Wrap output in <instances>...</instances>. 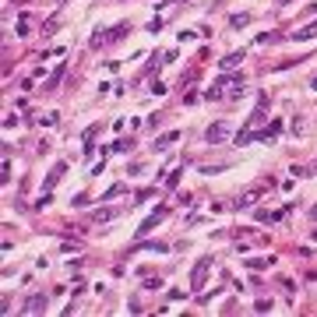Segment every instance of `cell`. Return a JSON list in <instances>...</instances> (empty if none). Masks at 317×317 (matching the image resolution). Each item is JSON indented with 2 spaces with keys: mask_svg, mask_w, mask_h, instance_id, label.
Segmentation results:
<instances>
[{
  "mask_svg": "<svg viewBox=\"0 0 317 317\" xmlns=\"http://www.w3.org/2000/svg\"><path fill=\"white\" fill-rule=\"evenodd\" d=\"M208 268H212V257H201V261L194 264V271H190V289H194V293H201V289H205Z\"/></svg>",
  "mask_w": 317,
  "mask_h": 317,
  "instance_id": "6da1fadb",
  "label": "cell"
},
{
  "mask_svg": "<svg viewBox=\"0 0 317 317\" xmlns=\"http://www.w3.org/2000/svg\"><path fill=\"white\" fill-rule=\"evenodd\" d=\"M127 28H131V25H124V21L113 25V28H102V32H95L92 43H95V46H109V43H116V35H127Z\"/></svg>",
  "mask_w": 317,
  "mask_h": 317,
  "instance_id": "7a4b0ae2",
  "label": "cell"
},
{
  "mask_svg": "<svg viewBox=\"0 0 317 317\" xmlns=\"http://www.w3.org/2000/svg\"><path fill=\"white\" fill-rule=\"evenodd\" d=\"M166 215H169V208H166V205H158V212H152V215H148V219H145V222L138 226V236H145V233H152V229H155L158 222H162Z\"/></svg>",
  "mask_w": 317,
  "mask_h": 317,
  "instance_id": "3957f363",
  "label": "cell"
},
{
  "mask_svg": "<svg viewBox=\"0 0 317 317\" xmlns=\"http://www.w3.org/2000/svg\"><path fill=\"white\" fill-rule=\"evenodd\" d=\"M264 190H268V187H250V190H243L240 197H236V208H250V205H257Z\"/></svg>",
  "mask_w": 317,
  "mask_h": 317,
  "instance_id": "277c9868",
  "label": "cell"
},
{
  "mask_svg": "<svg viewBox=\"0 0 317 317\" xmlns=\"http://www.w3.org/2000/svg\"><path fill=\"white\" fill-rule=\"evenodd\" d=\"M39 310H46V296L43 293H35V296H28L21 303V314H39Z\"/></svg>",
  "mask_w": 317,
  "mask_h": 317,
  "instance_id": "5b68a950",
  "label": "cell"
},
{
  "mask_svg": "<svg viewBox=\"0 0 317 317\" xmlns=\"http://www.w3.org/2000/svg\"><path fill=\"white\" fill-rule=\"evenodd\" d=\"M176 141H180V131H169V134H162V138H158L152 148H155V152H162V148H169V145H176Z\"/></svg>",
  "mask_w": 317,
  "mask_h": 317,
  "instance_id": "8992f818",
  "label": "cell"
},
{
  "mask_svg": "<svg viewBox=\"0 0 317 317\" xmlns=\"http://www.w3.org/2000/svg\"><path fill=\"white\" fill-rule=\"evenodd\" d=\"M226 134H229V131H226V124H212V127H208V131H205V138H208V141H212V145H215V141H222V138H226Z\"/></svg>",
  "mask_w": 317,
  "mask_h": 317,
  "instance_id": "52a82bcc",
  "label": "cell"
},
{
  "mask_svg": "<svg viewBox=\"0 0 317 317\" xmlns=\"http://www.w3.org/2000/svg\"><path fill=\"white\" fill-rule=\"evenodd\" d=\"M314 35H317V18H314L310 25H303V28H296V35H293V39H314Z\"/></svg>",
  "mask_w": 317,
  "mask_h": 317,
  "instance_id": "ba28073f",
  "label": "cell"
},
{
  "mask_svg": "<svg viewBox=\"0 0 317 317\" xmlns=\"http://www.w3.org/2000/svg\"><path fill=\"white\" fill-rule=\"evenodd\" d=\"M64 169H67V166H64V162H57V166H53V169H50V176H46V190H53V183H57V180H60V173H64Z\"/></svg>",
  "mask_w": 317,
  "mask_h": 317,
  "instance_id": "9c48e42d",
  "label": "cell"
},
{
  "mask_svg": "<svg viewBox=\"0 0 317 317\" xmlns=\"http://www.w3.org/2000/svg\"><path fill=\"white\" fill-rule=\"evenodd\" d=\"M240 60H243V50H240V53H229V57H222V71H233V67L240 64Z\"/></svg>",
  "mask_w": 317,
  "mask_h": 317,
  "instance_id": "30bf717a",
  "label": "cell"
},
{
  "mask_svg": "<svg viewBox=\"0 0 317 317\" xmlns=\"http://www.w3.org/2000/svg\"><path fill=\"white\" fill-rule=\"evenodd\" d=\"M279 124H271V127H264V131H257V138H264V141H275V138H279Z\"/></svg>",
  "mask_w": 317,
  "mask_h": 317,
  "instance_id": "8fae6325",
  "label": "cell"
},
{
  "mask_svg": "<svg viewBox=\"0 0 317 317\" xmlns=\"http://www.w3.org/2000/svg\"><path fill=\"white\" fill-rule=\"evenodd\" d=\"M60 78H64V67H57V71L50 74V81H46V92H53V88H57V81H60Z\"/></svg>",
  "mask_w": 317,
  "mask_h": 317,
  "instance_id": "7c38bea8",
  "label": "cell"
},
{
  "mask_svg": "<svg viewBox=\"0 0 317 317\" xmlns=\"http://www.w3.org/2000/svg\"><path fill=\"white\" fill-rule=\"evenodd\" d=\"M247 264H250V268H254V271H264V268H268V264H271V261H268V257H254V261H247Z\"/></svg>",
  "mask_w": 317,
  "mask_h": 317,
  "instance_id": "4fadbf2b",
  "label": "cell"
},
{
  "mask_svg": "<svg viewBox=\"0 0 317 317\" xmlns=\"http://www.w3.org/2000/svg\"><path fill=\"white\" fill-rule=\"evenodd\" d=\"M229 21H233V28H240V25H247V21H250V14H233Z\"/></svg>",
  "mask_w": 317,
  "mask_h": 317,
  "instance_id": "5bb4252c",
  "label": "cell"
},
{
  "mask_svg": "<svg viewBox=\"0 0 317 317\" xmlns=\"http://www.w3.org/2000/svg\"><path fill=\"white\" fill-rule=\"evenodd\" d=\"M116 212H120V208H106V212H95V219H113Z\"/></svg>",
  "mask_w": 317,
  "mask_h": 317,
  "instance_id": "9a60e30c",
  "label": "cell"
},
{
  "mask_svg": "<svg viewBox=\"0 0 317 317\" xmlns=\"http://www.w3.org/2000/svg\"><path fill=\"white\" fill-rule=\"evenodd\" d=\"M310 85H314V88H317V78H314V81H310Z\"/></svg>",
  "mask_w": 317,
  "mask_h": 317,
  "instance_id": "2e32d148",
  "label": "cell"
},
{
  "mask_svg": "<svg viewBox=\"0 0 317 317\" xmlns=\"http://www.w3.org/2000/svg\"><path fill=\"white\" fill-rule=\"evenodd\" d=\"M279 4H286V0H279Z\"/></svg>",
  "mask_w": 317,
  "mask_h": 317,
  "instance_id": "e0dca14e",
  "label": "cell"
}]
</instances>
